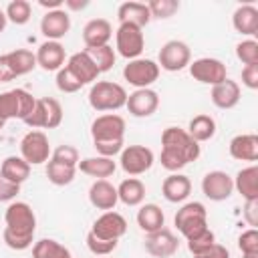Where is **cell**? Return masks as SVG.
<instances>
[{
    "label": "cell",
    "instance_id": "ac0fdd59",
    "mask_svg": "<svg viewBox=\"0 0 258 258\" xmlns=\"http://www.w3.org/2000/svg\"><path fill=\"white\" fill-rule=\"evenodd\" d=\"M125 109L129 111V115L139 117V119L151 117L159 109V95L151 87L149 89H135L133 93L127 95Z\"/></svg>",
    "mask_w": 258,
    "mask_h": 258
},
{
    "label": "cell",
    "instance_id": "8d00e7d4",
    "mask_svg": "<svg viewBox=\"0 0 258 258\" xmlns=\"http://www.w3.org/2000/svg\"><path fill=\"white\" fill-rule=\"evenodd\" d=\"M4 14H6V20L16 24V26H22L30 20L32 16V6L28 0H12L6 4L4 8Z\"/></svg>",
    "mask_w": 258,
    "mask_h": 258
},
{
    "label": "cell",
    "instance_id": "816d5d0a",
    "mask_svg": "<svg viewBox=\"0 0 258 258\" xmlns=\"http://www.w3.org/2000/svg\"><path fill=\"white\" fill-rule=\"evenodd\" d=\"M89 6V0H64V4H62V8L69 12H79V10H85Z\"/></svg>",
    "mask_w": 258,
    "mask_h": 258
},
{
    "label": "cell",
    "instance_id": "8fae6325",
    "mask_svg": "<svg viewBox=\"0 0 258 258\" xmlns=\"http://www.w3.org/2000/svg\"><path fill=\"white\" fill-rule=\"evenodd\" d=\"M159 69L167 71V73H179L183 69L189 67L191 62V50L189 46L183 42V40H167L161 48H159V54H157V60Z\"/></svg>",
    "mask_w": 258,
    "mask_h": 258
},
{
    "label": "cell",
    "instance_id": "4316f807",
    "mask_svg": "<svg viewBox=\"0 0 258 258\" xmlns=\"http://www.w3.org/2000/svg\"><path fill=\"white\" fill-rule=\"evenodd\" d=\"M232 26L236 32L254 38L258 34V8L254 4H240L232 14Z\"/></svg>",
    "mask_w": 258,
    "mask_h": 258
},
{
    "label": "cell",
    "instance_id": "603a6c76",
    "mask_svg": "<svg viewBox=\"0 0 258 258\" xmlns=\"http://www.w3.org/2000/svg\"><path fill=\"white\" fill-rule=\"evenodd\" d=\"M89 202H91L93 208L103 210V212L115 210V206L119 202L117 187L107 179H95L89 187Z\"/></svg>",
    "mask_w": 258,
    "mask_h": 258
},
{
    "label": "cell",
    "instance_id": "b9f144b4",
    "mask_svg": "<svg viewBox=\"0 0 258 258\" xmlns=\"http://www.w3.org/2000/svg\"><path fill=\"white\" fill-rule=\"evenodd\" d=\"M236 58L246 64H258V42L254 38H244L236 44Z\"/></svg>",
    "mask_w": 258,
    "mask_h": 258
},
{
    "label": "cell",
    "instance_id": "f6af8a7d",
    "mask_svg": "<svg viewBox=\"0 0 258 258\" xmlns=\"http://www.w3.org/2000/svg\"><path fill=\"white\" fill-rule=\"evenodd\" d=\"M50 159H54V161H58V163H64V165H73V167H77L79 161H81L77 147L67 145V143H64V145H58V147L50 153Z\"/></svg>",
    "mask_w": 258,
    "mask_h": 258
},
{
    "label": "cell",
    "instance_id": "60d3db41",
    "mask_svg": "<svg viewBox=\"0 0 258 258\" xmlns=\"http://www.w3.org/2000/svg\"><path fill=\"white\" fill-rule=\"evenodd\" d=\"M85 242H87L89 252L95 254V256H109L119 246V240H103V238H97L93 232H87Z\"/></svg>",
    "mask_w": 258,
    "mask_h": 258
},
{
    "label": "cell",
    "instance_id": "4dcf8cb0",
    "mask_svg": "<svg viewBox=\"0 0 258 258\" xmlns=\"http://www.w3.org/2000/svg\"><path fill=\"white\" fill-rule=\"evenodd\" d=\"M135 220H137V226L145 234H151V232L161 230L165 226V214L157 204H141Z\"/></svg>",
    "mask_w": 258,
    "mask_h": 258
},
{
    "label": "cell",
    "instance_id": "44dd1931",
    "mask_svg": "<svg viewBox=\"0 0 258 258\" xmlns=\"http://www.w3.org/2000/svg\"><path fill=\"white\" fill-rule=\"evenodd\" d=\"M64 67L83 83V87L97 83V79H99V75H101V71L97 69V64L93 62V58H91L85 50H79V52L71 54V56L67 58Z\"/></svg>",
    "mask_w": 258,
    "mask_h": 258
},
{
    "label": "cell",
    "instance_id": "e0dca14e",
    "mask_svg": "<svg viewBox=\"0 0 258 258\" xmlns=\"http://www.w3.org/2000/svg\"><path fill=\"white\" fill-rule=\"evenodd\" d=\"M97 238H103V240H121L125 234H127V220L115 212V210H109V212H103L91 226V230Z\"/></svg>",
    "mask_w": 258,
    "mask_h": 258
},
{
    "label": "cell",
    "instance_id": "3957f363",
    "mask_svg": "<svg viewBox=\"0 0 258 258\" xmlns=\"http://www.w3.org/2000/svg\"><path fill=\"white\" fill-rule=\"evenodd\" d=\"M89 105L99 113H113L125 107L127 91L123 85L113 81H97L89 89Z\"/></svg>",
    "mask_w": 258,
    "mask_h": 258
},
{
    "label": "cell",
    "instance_id": "7bdbcfd3",
    "mask_svg": "<svg viewBox=\"0 0 258 258\" xmlns=\"http://www.w3.org/2000/svg\"><path fill=\"white\" fill-rule=\"evenodd\" d=\"M54 83H56V89H58L60 93H77V91L83 89V83H81L67 67H62V69L56 71Z\"/></svg>",
    "mask_w": 258,
    "mask_h": 258
},
{
    "label": "cell",
    "instance_id": "ba28073f",
    "mask_svg": "<svg viewBox=\"0 0 258 258\" xmlns=\"http://www.w3.org/2000/svg\"><path fill=\"white\" fill-rule=\"evenodd\" d=\"M50 143L44 131L40 129H30L22 139H20V157L32 167V165H42L50 159Z\"/></svg>",
    "mask_w": 258,
    "mask_h": 258
},
{
    "label": "cell",
    "instance_id": "7c38bea8",
    "mask_svg": "<svg viewBox=\"0 0 258 258\" xmlns=\"http://www.w3.org/2000/svg\"><path fill=\"white\" fill-rule=\"evenodd\" d=\"M125 119L117 113H103L91 123V137L93 143L105 141H125Z\"/></svg>",
    "mask_w": 258,
    "mask_h": 258
},
{
    "label": "cell",
    "instance_id": "ab89813d",
    "mask_svg": "<svg viewBox=\"0 0 258 258\" xmlns=\"http://www.w3.org/2000/svg\"><path fill=\"white\" fill-rule=\"evenodd\" d=\"M147 8H149L151 18L167 20L179 10V2L177 0H151L147 2Z\"/></svg>",
    "mask_w": 258,
    "mask_h": 258
},
{
    "label": "cell",
    "instance_id": "52a82bcc",
    "mask_svg": "<svg viewBox=\"0 0 258 258\" xmlns=\"http://www.w3.org/2000/svg\"><path fill=\"white\" fill-rule=\"evenodd\" d=\"M30 129H56L62 123V107L54 97L36 99L34 111L22 121Z\"/></svg>",
    "mask_w": 258,
    "mask_h": 258
},
{
    "label": "cell",
    "instance_id": "f546056e",
    "mask_svg": "<svg viewBox=\"0 0 258 258\" xmlns=\"http://www.w3.org/2000/svg\"><path fill=\"white\" fill-rule=\"evenodd\" d=\"M234 179V189L246 200H258V167L252 163L248 167H242Z\"/></svg>",
    "mask_w": 258,
    "mask_h": 258
},
{
    "label": "cell",
    "instance_id": "f35d334b",
    "mask_svg": "<svg viewBox=\"0 0 258 258\" xmlns=\"http://www.w3.org/2000/svg\"><path fill=\"white\" fill-rule=\"evenodd\" d=\"M238 248L242 258H258V230L248 228L238 236Z\"/></svg>",
    "mask_w": 258,
    "mask_h": 258
},
{
    "label": "cell",
    "instance_id": "7dc6e473",
    "mask_svg": "<svg viewBox=\"0 0 258 258\" xmlns=\"http://www.w3.org/2000/svg\"><path fill=\"white\" fill-rule=\"evenodd\" d=\"M97 155H103V157H115L123 151L125 147V141H105V143H93Z\"/></svg>",
    "mask_w": 258,
    "mask_h": 258
},
{
    "label": "cell",
    "instance_id": "9a60e30c",
    "mask_svg": "<svg viewBox=\"0 0 258 258\" xmlns=\"http://www.w3.org/2000/svg\"><path fill=\"white\" fill-rule=\"evenodd\" d=\"M143 246H145V252L149 256H153V258H171L179 250L177 236L169 228H165V226L161 230L145 234Z\"/></svg>",
    "mask_w": 258,
    "mask_h": 258
},
{
    "label": "cell",
    "instance_id": "f5cc1de1",
    "mask_svg": "<svg viewBox=\"0 0 258 258\" xmlns=\"http://www.w3.org/2000/svg\"><path fill=\"white\" fill-rule=\"evenodd\" d=\"M38 4H40L46 12H50V10H58V8H62L64 0H38Z\"/></svg>",
    "mask_w": 258,
    "mask_h": 258
},
{
    "label": "cell",
    "instance_id": "277c9868",
    "mask_svg": "<svg viewBox=\"0 0 258 258\" xmlns=\"http://www.w3.org/2000/svg\"><path fill=\"white\" fill-rule=\"evenodd\" d=\"M173 224H175L177 232L185 240H189V238L198 236L200 232H204L206 228H210L208 226V210L202 202H185L175 212Z\"/></svg>",
    "mask_w": 258,
    "mask_h": 258
},
{
    "label": "cell",
    "instance_id": "4fadbf2b",
    "mask_svg": "<svg viewBox=\"0 0 258 258\" xmlns=\"http://www.w3.org/2000/svg\"><path fill=\"white\" fill-rule=\"evenodd\" d=\"M153 163H155V155L145 145H127L119 153V165L131 177L149 171L153 167Z\"/></svg>",
    "mask_w": 258,
    "mask_h": 258
},
{
    "label": "cell",
    "instance_id": "7402d4cb",
    "mask_svg": "<svg viewBox=\"0 0 258 258\" xmlns=\"http://www.w3.org/2000/svg\"><path fill=\"white\" fill-rule=\"evenodd\" d=\"M240 97H242V89L236 81L232 79H226L218 85L212 87L210 91V99L214 103V107L222 109V111H228V109H234L238 103H240Z\"/></svg>",
    "mask_w": 258,
    "mask_h": 258
},
{
    "label": "cell",
    "instance_id": "11a10c76",
    "mask_svg": "<svg viewBox=\"0 0 258 258\" xmlns=\"http://www.w3.org/2000/svg\"><path fill=\"white\" fill-rule=\"evenodd\" d=\"M4 125H6V121H4V119H0V131L4 129Z\"/></svg>",
    "mask_w": 258,
    "mask_h": 258
},
{
    "label": "cell",
    "instance_id": "484cf974",
    "mask_svg": "<svg viewBox=\"0 0 258 258\" xmlns=\"http://www.w3.org/2000/svg\"><path fill=\"white\" fill-rule=\"evenodd\" d=\"M228 151L238 161L254 163L258 159V135L256 133H240L230 139Z\"/></svg>",
    "mask_w": 258,
    "mask_h": 258
},
{
    "label": "cell",
    "instance_id": "db71d44e",
    "mask_svg": "<svg viewBox=\"0 0 258 258\" xmlns=\"http://www.w3.org/2000/svg\"><path fill=\"white\" fill-rule=\"evenodd\" d=\"M6 24H8V20H6V14H4V10L0 8V34L6 30Z\"/></svg>",
    "mask_w": 258,
    "mask_h": 258
},
{
    "label": "cell",
    "instance_id": "9c48e42d",
    "mask_svg": "<svg viewBox=\"0 0 258 258\" xmlns=\"http://www.w3.org/2000/svg\"><path fill=\"white\" fill-rule=\"evenodd\" d=\"M145 48L143 28L135 24H119L115 30V52L127 60L139 58Z\"/></svg>",
    "mask_w": 258,
    "mask_h": 258
},
{
    "label": "cell",
    "instance_id": "cb8c5ba5",
    "mask_svg": "<svg viewBox=\"0 0 258 258\" xmlns=\"http://www.w3.org/2000/svg\"><path fill=\"white\" fill-rule=\"evenodd\" d=\"M113 38V26L105 18H93L83 26V42L85 48H97L109 44Z\"/></svg>",
    "mask_w": 258,
    "mask_h": 258
},
{
    "label": "cell",
    "instance_id": "d6a6232c",
    "mask_svg": "<svg viewBox=\"0 0 258 258\" xmlns=\"http://www.w3.org/2000/svg\"><path fill=\"white\" fill-rule=\"evenodd\" d=\"M216 129H218L216 119L212 115H208V113H200V115L191 117V121H189V125H187L185 131L189 133V137L194 141L204 143V141H210L216 135Z\"/></svg>",
    "mask_w": 258,
    "mask_h": 258
},
{
    "label": "cell",
    "instance_id": "ffe728a7",
    "mask_svg": "<svg viewBox=\"0 0 258 258\" xmlns=\"http://www.w3.org/2000/svg\"><path fill=\"white\" fill-rule=\"evenodd\" d=\"M36 67H40L46 73H56L58 69L64 67L67 62V52L64 46L58 40H44L36 48Z\"/></svg>",
    "mask_w": 258,
    "mask_h": 258
},
{
    "label": "cell",
    "instance_id": "d4e9b609",
    "mask_svg": "<svg viewBox=\"0 0 258 258\" xmlns=\"http://www.w3.org/2000/svg\"><path fill=\"white\" fill-rule=\"evenodd\" d=\"M161 194L169 204H183L191 194V181L183 173H169L161 183Z\"/></svg>",
    "mask_w": 258,
    "mask_h": 258
},
{
    "label": "cell",
    "instance_id": "bcb514c9",
    "mask_svg": "<svg viewBox=\"0 0 258 258\" xmlns=\"http://www.w3.org/2000/svg\"><path fill=\"white\" fill-rule=\"evenodd\" d=\"M20 194V185L18 183H14V181H10V179H6L2 173H0V202H14L16 200V196Z\"/></svg>",
    "mask_w": 258,
    "mask_h": 258
},
{
    "label": "cell",
    "instance_id": "5bb4252c",
    "mask_svg": "<svg viewBox=\"0 0 258 258\" xmlns=\"http://www.w3.org/2000/svg\"><path fill=\"white\" fill-rule=\"evenodd\" d=\"M189 75L202 83V85H218L222 81L228 79V71H226V64L220 60V58H214V56H202V58H196L189 62Z\"/></svg>",
    "mask_w": 258,
    "mask_h": 258
},
{
    "label": "cell",
    "instance_id": "30bf717a",
    "mask_svg": "<svg viewBox=\"0 0 258 258\" xmlns=\"http://www.w3.org/2000/svg\"><path fill=\"white\" fill-rule=\"evenodd\" d=\"M159 64L151 58H133L123 67V79L135 89H149L159 79Z\"/></svg>",
    "mask_w": 258,
    "mask_h": 258
},
{
    "label": "cell",
    "instance_id": "7a4b0ae2",
    "mask_svg": "<svg viewBox=\"0 0 258 258\" xmlns=\"http://www.w3.org/2000/svg\"><path fill=\"white\" fill-rule=\"evenodd\" d=\"M200 143L189 137V133L181 127H165L161 133V153L159 163L171 173H177L187 163L200 157Z\"/></svg>",
    "mask_w": 258,
    "mask_h": 258
},
{
    "label": "cell",
    "instance_id": "6da1fadb",
    "mask_svg": "<svg viewBox=\"0 0 258 258\" xmlns=\"http://www.w3.org/2000/svg\"><path fill=\"white\" fill-rule=\"evenodd\" d=\"M4 232L2 240L10 250H28L34 244L36 234V214L26 202H10L4 212Z\"/></svg>",
    "mask_w": 258,
    "mask_h": 258
},
{
    "label": "cell",
    "instance_id": "74e56055",
    "mask_svg": "<svg viewBox=\"0 0 258 258\" xmlns=\"http://www.w3.org/2000/svg\"><path fill=\"white\" fill-rule=\"evenodd\" d=\"M83 50L93 58V62L97 64V69H99L101 73L111 71L113 64H115V60H117V52H115V48H113L111 44L97 46V48H83Z\"/></svg>",
    "mask_w": 258,
    "mask_h": 258
},
{
    "label": "cell",
    "instance_id": "5b68a950",
    "mask_svg": "<svg viewBox=\"0 0 258 258\" xmlns=\"http://www.w3.org/2000/svg\"><path fill=\"white\" fill-rule=\"evenodd\" d=\"M36 105V97H32L26 89H12L0 93V119H20L24 121Z\"/></svg>",
    "mask_w": 258,
    "mask_h": 258
},
{
    "label": "cell",
    "instance_id": "f1b7e54d",
    "mask_svg": "<svg viewBox=\"0 0 258 258\" xmlns=\"http://www.w3.org/2000/svg\"><path fill=\"white\" fill-rule=\"evenodd\" d=\"M117 20L119 24H135L143 28L151 22V14L145 2H123L117 8Z\"/></svg>",
    "mask_w": 258,
    "mask_h": 258
},
{
    "label": "cell",
    "instance_id": "d590c367",
    "mask_svg": "<svg viewBox=\"0 0 258 258\" xmlns=\"http://www.w3.org/2000/svg\"><path fill=\"white\" fill-rule=\"evenodd\" d=\"M46 177L52 185H69L73 183L75 175H77V167L73 165H64V163H58L54 159H48L46 161Z\"/></svg>",
    "mask_w": 258,
    "mask_h": 258
},
{
    "label": "cell",
    "instance_id": "83f0119b",
    "mask_svg": "<svg viewBox=\"0 0 258 258\" xmlns=\"http://www.w3.org/2000/svg\"><path fill=\"white\" fill-rule=\"evenodd\" d=\"M77 169L89 177L95 179H107L117 171V161L113 157H103V155H93V157H85L79 161Z\"/></svg>",
    "mask_w": 258,
    "mask_h": 258
},
{
    "label": "cell",
    "instance_id": "ee69618b",
    "mask_svg": "<svg viewBox=\"0 0 258 258\" xmlns=\"http://www.w3.org/2000/svg\"><path fill=\"white\" fill-rule=\"evenodd\" d=\"M214 244H216V234H214L210 228H206L204 232H200L198 236H194V238L187 240V250H189L194 256H198V254L210 250Z\"/></svg>",
    "mask_w": 258,
    "mask_h": 258
},
{
    "label": "cell",
    "instance_id": "836d02e7",
    "mask_svg": "<svg viewBox=\"0 0 258 258\" xmlns=\"http://www.w3.org/2000/svg\"><path fill=\"white\" fill-rule=\"evenodd\" d=\"M0 173L6 179L22 185L28 179V175H30V165L20 155H8V157H4V161L0 165Z\"/></svg>",
    "mask_w": 258,
    "mask_h": 258
},
{
    "label": "cell",
    "instance_id": "2e32d148",
    "mask_svg": "<svg viewBox=\"0 0 258 258\" xmlns=\"http://www.w3.org/2000/svg\"><path fill=\"white\" fill-rule=\"evenodd\" d=\"M202 194L210 202H226L234 194V179L222 169L208 171L202 177Z\"/></svg>",
    "mask_w": 258,
    "mask_h": 258
},
{
    "label": "cell",
    "instance_id": "8992f818",
    "mask_svg": "<svg viewBox=\"0 0 258 258\" xmlns=\"http://www.w3.org/2000/svg\"><path fill=\"white\" fill-rule=\"evenodd\" d=\"M36 69V54L28 48H14L0 54V83H8L16 77H24Z\"/></svg>",
    "mask_w": 258,
    "mask_h": 258
},
{
    "label": "cell",
    "instance_id": "681fc988",
    "mask_svg": "<svg viewBox=\"0 0 258 258\" xmlns=\"http://www.w3.org/2000/svg\"><path fill=\"white\" fill-rule=\"evenodd\" d=\"M242 85L250 91L258 89V64H246L242 69Z\"/></svg>",
    "mask_w": 258,
    "mask_h": 258
},
{
    "label": "cell",
    "instance_id": "9f6ffc18",
    "mask_svg": "<svg viewBox=\"0 0 258 258\" xmlns=\"http://www.w3.org/2000/svg\"><path fill=\"white\" fill-rule=\"evenodd\" d=\"M103 258H107V256H103Z\"/></svg>",
    "mask_w": 258,
    "mask_h": 258
},
{
    "label": "cell",
    "instance_id": "e575fe53",
    "mask_svg": "<svg viewBox=\"0 0 258 258\" xmlns=\"http://www.w3.org/2000/svg\"><path fill=\"white\" fill-rule=\"evenodd\" d=\"M32 258H73L71 250L62 246L58 240L40 238L32 244Z\"/></svg>",
    "mask_w": 258,
    "mask_h": 258
},
{
    "label": "cell",
    "instance_id": "f907efd6",
    "mask_svg": "<svg viewBox=\"0 0 258 258\" xmlns=\"http://www.w3.org/2000/svg\"><path fill=\"white\" fill-rule=\"evenodd\" d=\"M194 258H230V250L216 242L210 250H206V252H202V254H198Z\"/></svg>",
    "mask_w": 258,
    "mask_h": 258
},
{
    "label": "cell",
    "instance_id": "d6986e66",
    "mask_svg": "<svg viewBox=\"0 0 258 258\" xmlns=\"http://www.w3.org/2000/svg\"><path fill=\"white\" fill-rule=\"evenodd\" d=\"M69 30H71V16L64 8L44 12V16L40 18V32L46 40L60 42V38H64Z\"/></svg>",
    "mask_w": 258,
    "mask_h": 258
},
{
    "label": "cell",
    "instance_id": "1f68e13d",
    "mask_svg": "<svg viewBox=\"0 0 258 258\" xmlns=\"http://www.w3.org/2000/svg\"><path fill=\"white\" fill-rule=\"evenodd\" d=\"M117 198L129 208L141 206L145 200V183L139 177H127L117 185Z\"/></svg>",
    "mask_w": 258,
    "mask_h": 258
},
{
    "label": "cell",
    "instance_id": "c3c4849f",
    "mask_svg": "<svg viewBox=\"0 0 258 258\" xmlns=\"http://www.w3.org/2000/svg\"><path fill=\"white\" fill-rule=\"evenodd\" d=\"M242 218L250 228L258 226V200H246L244 202V210H242Z\"/></svg>",
    "mask_w": 258,
    "mask_h": 258
}]
</instances>
